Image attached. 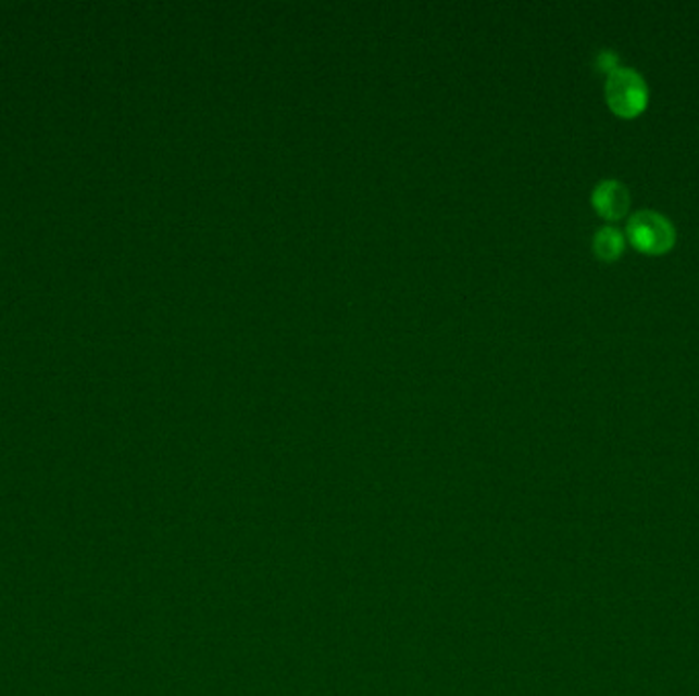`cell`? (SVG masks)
Segmentation results:
<instances>
[{
	"label": "cell",
	"mask_w": 699,
	"mask_h": 696,
	"mask_svg": "<svg viewBox=\"0 0 699 696\" xmlns=\"http://www.w3.org/2000/svg\"><path fill=\"white\" fill-rule=\"evenodd\" d=\"M626 239L631 241L632 248L642 254L661 255L673 250L677 231L675 225L659 211L640 208L632 213L626 223Z\"/></svg>",
	"instance_id": "cell-1"
},
{
	"label": "cell",
	"mask_w": 699,
	"mask_h": 696,
	"mask_svg": "<svg viewBox=\"0 0 699 696\" xmlns=\"http://www.w3.org/2000/svg\"><path fill=\"white\" fill-rule=\"evenodd\" d=\"M597 68L603 69V72H608V74H612L614 69L620 68V58H617V53L612 50H603L599 55H597Z\"/></svg>",
	"instance_id": "cell-5"
},
{
	"label": "cell",
	"mask_w": 699,
	"mask_h": 696,
	"mask_svg": "<svg viewBox=\"0 0 699 696\" xmlns=\"http://www.w3.org/2000/svg\"><path fill=\"white\" fill-rule=\"evenodd\" d=\"M626 233L614 227V225H603L599 227L594 236V252L599 260L603 262H615L626 250Z\"/></svg>",
	"instance_id": "cell-4"
},
{
	"label": "cell",
	"mask_w": 699,
	"mask_h": 696,
	"mask_svg": "<svg viewBox=\"0 0 699 696\" xmlns=\"http://www.w3.org/2000/svg\"><path fill=\"white\" fill-rule=\"evenodd\" d=\"M606 101L612 113L622 119H634L648 106V85L634 68L620 66L606 80Z\"/></svg>",
	"instance_id": "cell-2"
},
{
	"label": "cell",
	"mask_w": 699,
	"mask_h": 696,
	"mask_svg": "<svg viewBox=\"0 0 699 696\" xmlns=\"http://www.w3.org/2000/svg\"><path fill=\"white\" fill-rule=\"evenodd\" d=\"M591 204L606 222H620L631 211V190L615 178H606L591 190Z\"/></svg>",
	"instance_id": "cell-3"
}]
</instances>
